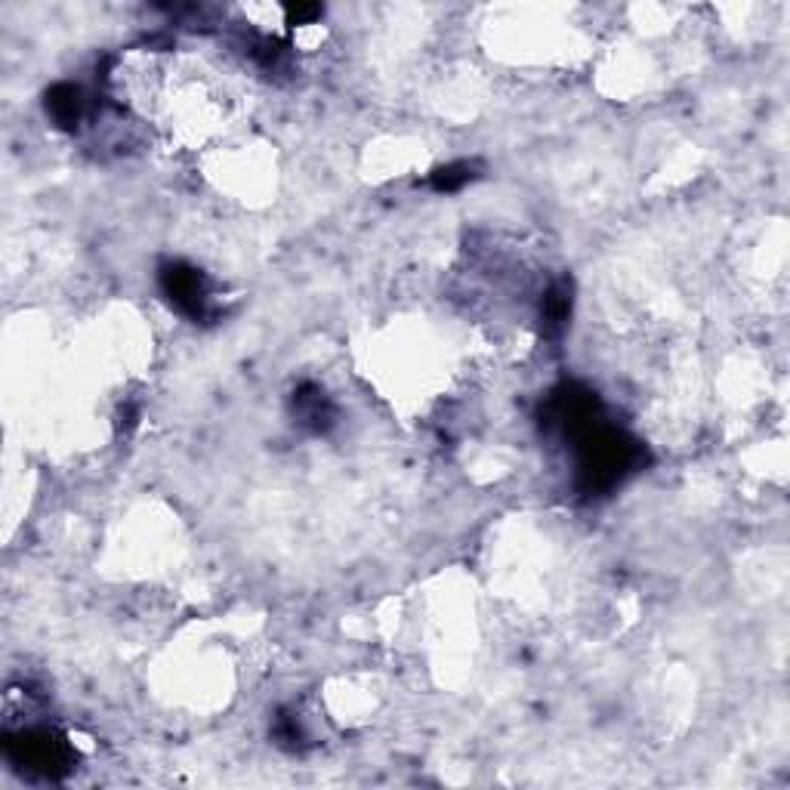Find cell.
Listing matches in <instances>:
<instances>
[{
    "mask_svg": "<svg viewBox=\"0 0 790 790\" xmlns=\"http://www.w3.org/2000/svg\"><path fill=\"white\" fill-rule=\"evenodd\" d=\"M164 291L170 294V300L179 309L192 312V315H204V309L210 303L204 278L195 269H186V266H173V269L164 272Z\"/></svg>",
    "mask_w": 790,
    "mask_h": 790,
    "instance_id": "6da1fadb",
    "label": "cell"
},
{
    "mask_svg": "<svg viewBox=\"0 0 790 790\" xmlns=\"http://www.w3.org/2000/svg\"><path fill=\"white\" fill-rule=\"evenodd\" d=\"M47 109H50L53 121L62 124V127L78 124L84 118V93L78 87H71V84H59L47 96Z\"/></svg>",
    "mask_w": 790,
    "mask_h": 790,
    "instance_id": "7a4b0ae2",
    "label": "cell"
},
{
    "mask_svg": "<svg viewBox=\"0 0 790 790\" xmlns=\"http://www.w3.org/2000/svg\"><path fill=\"white\" fill-rule=\"evenodd\" d=\"M470 179H473V167H470V164H451V167H445V170L436 173L433 186H436L439 192H454V189H460L463 183H470Z\"/></svg>",
    "mask_w": 790,
    "mask_h": 790,
    "instance_id": "3957f363",
    "label": "cell"
}]
</instances>
